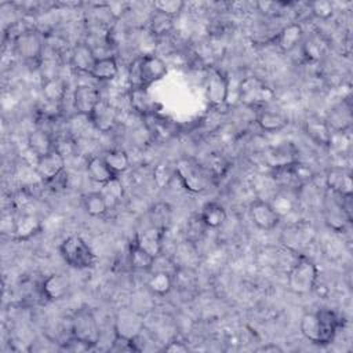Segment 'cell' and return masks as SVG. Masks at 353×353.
Here are the masks:
<instances>
[{
    "label": "cell",
    "mask_w": 353,
    "mask_h": 353,
    "mask_svg": "<svg viewBox=\"0 0 353 353\" xmlns=\"http://www.w3.org/2000/svg\"><path fill=\"white\" fill-rule=\"evenodd\" d=\"M165 62L154 54H146L131 63L128 77L131 87L148 88L150 84L161 80L165 76Z\"/></svg>",
    "instance_id": "obj_2"
},
{
    "label": "cell",
    "mask_w": 353,
    "mask_h": 353,
    "mask_svg": "<svg viewBox=\"0 0 353 353\" xmlns=\"http://www.w3.org/2000/svg\"><path fill=\"white\" fill-rule=\"evenodd\" d=\"M325 186L338 196H353L352 172L345 167H331L325 172Z\"/></svg>",
    "instance_id": "obj_17"
},
{
    "label": "cell",
    "mask_w": 353,
    "mask_h": 353,
    "mask_svg": "<svg viewBox=\"0 0 353 353\" xmlns=\"http://www.w3.org/2000/svg\"><path fill=\"white\" fill-rule=\"evenodd\" d=\"M28 146H29L30 152L36 156V159H39L55 149L54 141H52L50 132H47L46 130H41V128H37V130H33L29 132Z\"/></svg>",
    "instance_id": "obj_27"
},
{
    "label": "cell",
    "mask_w": 353,
    "mask_h": 353,
    "mask_svg": "<svg viewBox=\"0 0 353 353\" xmlns=\"http://www.w3.org/2000/svg\"><path fill=\"white\" fill-rule=\"evenodd\" d=\"M153 8L159 14H163L168 18H175L185 8V1H182V0H156V1H153Z\"/></svg>",
    "instance_id": "obj_40"
},
{
    "label": "cell",
    "mask_w": 353,
    "mask_h": 353,
    "mask_svg": "<svg viewBox=\"0 0 353 353\" xmlns=\"http://www.w3.org/2000/svg\"><path fill=\"white\" fill-rule=\"evenodd\" d=\"M171 26H172V18H168L159 12L154 14V18L152 19V23H150L153 34H164L171 29Z\"/></svg>",
    "instance_id": "obj_43"
},
{
    "label": "cell",
    "mask_w": 353,
    "mask_h": 353,
    "mask_svg": "<svg viewBox=\"0 0 353 353\" xmlns=\"http://www.w3.org/2000/svg\"><path fill=\"white\" fill-rule=\"evenodd\" d=\"M299 328L302 335L310 341L312 343L316 345H321V335H320V323H319V317L316 312H310V313H305L301 317V323H299Z\"/></svg>",
    "instance_id": "obj_36"
},
{
    "label": "cell",
    "mask_w": 353,
    "mask_h": 353,
    "mask_svg": "<svg viewBox=\"0 0 353 353\" xmlns=\"http://www.w3.org/2000/svg\"><path fill=\"white\" fill-rule=\"evenodd\" d=\"M15 52L25 61H37L43 54V39L41 34L34 29H26L17 37H14Z\"/></svg>",
    "instance_id": "obj_9"
},
{
    "label": "cell",
    "mask_w": 353,
    "mask_h": 353,
    "mask_svg": "<svg viewBox=\"0 0 353 353\" xmlns=\"http://www.w3.org/2000/svg\"><path fill=\"white\" fill-rule=\"evenodd\" d=\"M70 332L72 336L79 338L92 347L99 341V328L94 312L88 306L77 309L70 320Z\"/></svg>",
    "instance_id": "obj_7"
},
{
    "label": "cell",
    "mask_w": 353,
    "mask_h": 353,
    "mask_svg": "<svg viewBox=\"0 0 353 353\" xmlns=\"http://www.w3.org/2000/svg\"><path fill=\"white\" fill-rule=\"evenodd\" d=\"M105 197L109 210H113L124 196V188L119 176H113L108 182H105L99 190Z\"/></svg>",
    "instance_id": "obj_37"
},
{
    "label": "cell",
    "mask_w": 353,
    "mask_h": 353,
    "mask_svg": "<svg viewBox=\"0 0 353 353\" xmlns=\"http://www.w3.org/2000/svg\"><path fill=\"white\" fill-rule=\"evenodd\" d=\"M154 258L149 255L146 251L139 248L135 243H130L128 245V263L131 269L134 270H142V272H149L153 266Z\"/></svg>",
    "instance_id": "obj_35"
},
{
    "label": "cell",
    "mask_w": 353,
    "mask_h": 353,
    "mask_svg": "<svg viewBox=\"0 0 353 353\" xmlns=\"http://www.w3.org/2000/svg\"><path fill=\"white\" fill-rule=\"evenodd\" d=\"M228 94H229L228 76L219 69H212L207 80V99L210 106L214 109L225 106V103L228 102Z\"/></svg>",
    "instance_id": "obj_11"
},
{
    "label": "cell",
    "mask_w": 353,
    "mask_h": 353,
    "mask_svg": "<svg viewBox=\"0 0 353 353\" xmlns=\"http://www.w3.org/2000/svg\"><path fill=\"white\" fill-rule=\"evenodd\" d=\"M319 270L316 263L305 255H299L287 274L288 290L295 295H306L316 287Z\"/></svg>",
    "instance_id": "obj_4"
},
{
    "label": "cell",
    "mask_w": 353,
    "mask_h": 353,
    "mask_svg": "<svg viewBox=\"0 0 353 353\" xmlns=\"http://www.w3.org/2000/svg\"><path fill=\"white\" fill-rule=\"evenodd\" d=\"M92 346L88 345L87 342L79 339V338H74V336H70L65 345H63V349L69 350V352H85V350H90Z\"/></svg>",
    "instance_id": "obj_44"
},
{
    "label": "cell",
    "mask_w": 353,
    "mask_h": 353,
    "mask_svg": "<svg viewBox=\"0 0 353 353\" xmlns=\"http://www.w3.org/2000/svg\"><path fill=\"white\" fill-rule=\"evenodd\" d=\"M113 330H114V336L123 338L127 341H134L145 330L143 316L134 309H128V307L119 309L114 316Z\"/></svg>",
    "instance_id": "obj_8"
},
{
    "label": "cell",
    "mask_w": 353,
    "mask_h": 353,
    "mask_svg": "<svg viewBox=\"0 0 353 353\" xmlns=\"http://www.w3.org/2000/svg\"><path fill=\"white\" fill-rule=\"evenodd\" d=\"M310 11L319 19H328L334 14V6L328 0H316L310 3Z\"/></svg>",
    "instance_id": "obj_42"
},
{
    "label": "cell",
    "mask_w": 353,
    "mask_h": 353,
    "mask_svg": "<svg viewBox=\"0 0 353 353\" xmlns=\"http://www.w3.org/2000/svg\"><path fill=\"white\" fill-rule=\"evenodd\" d=\"M256 124L262 131L276 132L288 124V119L280 110L262 108L256 114Z\"/></svg>",
    "instance_id": "obj_24"
},
{
    "label": "cell",
    "mask_w": 353,
    "mask_h": 353,
    "mask_svg": "<svg viewBox=\"0 0 353 353\" xmlns=\"http://www.w3.org/2000/svg\"><path fill=\"white\" fill-rule=\"evenodd\" d=\"M98 57L94 50L85 43H77L70 52V65L81 73H91Z\"/></svg>",
    "instance_id": "obj_21"
},
{
    "label": "cell",
    "mask_w": 353,
    "mask_h": 353,
    "mask_svg": "<svg viewBox=\"0 0 353 353\" xmlns=\"http://www.w3.org/2000/svg\"><path fill=\"white\" fill-rule=\"evenodd\" d=\"M239 99L245 106L266 105L274 99V91L259 77L248 76L240 81Z\"/></svg>",
    "instance_id": "obj_6"
},
{
    "label": "cell",
    "mask_w": 353,
    "mask_h": 353,
    "mask_svg": "<svg viewBox=\"0 0 353 353\" xmlns=\"http://www.w3.org/2000/svg\"><path fill=\"white\" fill-rule=\"evenodd\" d=\"M165 232L149 225L143 230H139L135 233L132 243H135L139 248L146 251L153 258L163 254V239Z\"/></svg>",
    "instance_id": "obj_15"
},
{
    "label": "cell",
    "mask_w": 353,
    "mask_h": 353,
    "mask_svg": "<svg viewBox=\"0 0 353 353\" xmlns=\"http://www.w3.org/2000/svg\"><path fill=\"white\" fill-rule=\"evenodd\" d=\"M298 203V190L291 188H281L273 197L270 203L273 210L279 214L280 218L292 212Z\"/></svg>",
    "instance_id": "obj_28"
},
{
    "label": "cell",
    "mask_w": 353,
    "mask_h": 353,
    "mask_svg": "<svg viewBox=\"0 0 353 353\" xmlns=\"http://www.w3.org/2000/svg\"><path fill=\"white\" fill-rule=\"evenodd\" d=\"M63 170H65V157L57 148L50 153L36 159L34 171L43 182L55 181L63 172Z\"/></svg>",
    "instance_id": "obj_10"
},
{
    "label": "cell",
    "mask_w": 353,
    "mask_h": 353,
    "mask_svg": "<svg viewBox=\"0 0 353 353\" xmlns=\"http://www.w3.org/2000/svg\"><path fill=\"white\" fill-rule=\"evenodd\" d=\"M41 230V219L36 214H21L12 223V234L17 240L25 241Z\"/></svg>",
    "instance_id": "obj_19"
},
{
    "label": "cell",
    "mask_w": 353,
    "mask_h": 353,
    "mask_svg": "<svg viewBox=\"0 0 353 353\" xmlns=\"http://www.w3.org/2000/svg\"><path fill=\"white\" fill-rule=\"evenodd\" d=\"M261 350H263V352H268V350H273V352H276V350H277V352H280V350H281V349H280V347H279V346H276V345H273V346H265V347H262V349H261Z\"/></svg>",
    "instance_id": "obj_46"
},
{
    "label": "cell",
    "mask_w": 353,
    "mask_h": 353,
    "mask_svg": "<svg viewBox=\"0 0 353 353\" xmlns=\"http://www.w3.org/2000/svg\"><path fill=\"white\" fill-rule=\"evenodd\" d=\"M316 313L320 323L321 345H328L334 341L338 330L342 327V319L331 309H320Z\"/></svg>",
    "instance_id": "obj_18"
},
{
    "label": "cell",
    "mask_w": 353,
    "mask_h": 353,
    "mask_svg": "<svg viewBox=\"0 0 353 353\" xmlns=\"http://www.w3.org/2000/svg\"><path fill=\"white\" fill-rule=\"evenodd\" d=\"M101 101L99 90L90 84H79L73 91V108L77 114L88 117Z\"/></svg>",
    "instance_id": "obj_14"
},
{
    "label": "cell",
    "mask_w": 353,
    "mask_h": 353,
    "mask_svg": "<svg viewBox=\"0 0 353 353\" xmlns=\"http://www.w3.org/2000/svg\"><path fill=\"white\" fill-rule=\"evenodd\" d=\"M106 165L110 171L119 176L120 174L125 172L130 168V157L125 150L123 149H110L102 154Z\"/></svg>",
    "instance_id": "obj_34"
},
{
    "label": "cell",
    "mask_w": 353,
    "mask_h": 353,
    "mask_svg": "<svg viewBox=\"0 0 353 353\" xmlns=\"http://www.w3.org/2000/svg\"><path fill=\"white\" fill-rule=\"evenodd\" d=\"M248 214L252 223L261 230H272L281 221L279 214L273 210L272 204L262 199H256L250 204Z\"/></svg>",
    "instance_id": "obj_12"
},
{
    "label": "cell",
    "mask_w": 353,
    "mask_h": 353,
    "mask_svg": "<svg viewBox=\"0 0 353 353\" xmlns=\"http://www.w3.org/2000/svg\"><path fill=\"white\" fill-rule=\"evenodd\" d=\"M174 176H175V168L168 163L157 164L153 171V179L159 188L167 186Z\"/></svg>",
    "instance_id": "obj_41"
},
{
    "label": "cell",
    "mask_w": 353,
    "mask_h": 353,
    "mask_svg": "<svg viewBox=\"0 0 353 353\" xmlns=\"http://www.w3.org/2000/svg\"><path fill=\"white\" fill-rule=\"evenodd\" d=\"M323 216L330 229L343 232L352 222V196H338L325 189L323 196Z\"/></svg>",
    "instance_id": "obj_3"
},
{
    "label": "cell",
    "mask_w": 353,
    "mask_h": 353,
    "mask_svg": "<svg viewBox=\"0 0 353 353\" xmlns=\"http://www.w3.org/2000/svg\"><path fill=\"white\" fill-rule=\"evenodd\" d=\"M88 121L97 131L102 134L110 132L117 124V110L113 105L101 99L92 113L88 116Z\"/></svg>",
    "instance_id": "obj_16"
},
{
    "label": "cell",
    "mask_w": 353,
    "mask_h": 353,
    "mask_svg": "<svg viewBox=\"0 0 353 353\" xmlns=\"http://www.w3.org/2000/svg\"><path fill=\"white\" fill-rule=\"evenodd\" d=\"M171 219H172V210L168 203L159 201V203H154L149 208V221H150L152 226H156V228L167 232V229L171 223Z\"/></svg>",
    "instance_id": "obj_33"
},
{
    "label": "cell",
    "mask_w": 353,
    "mask_h": 353,
    "mask_svg": "<svg viewBox=\"0 0 353 353\" xmlns=\"http://www.w3.org/2000/svg\"><path fill=\"white\" fill-rule=\"evenodd\" d=\"M70 288V280L63 273H52L41 283V294L48 301L62 299Z\"/></svg>",
    "instance_id": "obj_20"
},
{
    "label": "cell",
    "mask_w": 353,
    "mask_h": 353,
    "mask_svg": "<svg viewBox=\"0 0 353 353\" xmlns=\"http://www.w3.org/2000/svg\"><path fill=\"white\" fill-rule=\"evenodd\" d=\"M302 39H303L302 26L296 22H292L280 30L276 39V44L283 52H290L301 44Z\"/></svg>",
    "instance_id": "obj_25"
},
{
    "label": "cell",
    "mask_w": 353,
    "mask_h": 353,
    "mask_svg": "<svg viewBox=\"0 0 353 353\" xmlns=\"http://www.w3.org/2000/svg\"><path fill=\"white\" fill-rule=\"evenodd\" d=\"M41 94L46 102L52 105H59L66 95V84L58 76L47 77L41 84Z\"/></svg>",
    "instance_id": "obj_30"
},
{
    "label": "cell",
    "mask_w": 353,
    "mask_h": 353,
    "mask_svg": "<svg viewBox=\"0 0 353 353\" xmlns=\"http://www.w3.org/2000/svg\"><path fill=\"white\" fill-rule=\"evenodd\" d=\"M303 131L305 134L319 146H328L332 131L327 125L324 119L316 117V116H309L303 121Z\"/></svg>",
    "instance_id": "obj_22"
},
{
    "label": "cell",
    "mask_w": 353,
    "mask_h": 353,
    "mask_svg": "<svg viewBox=\"0 0 353 353\" xmlns=\"http://www.w3.org/2000/svg\"><path fill=\"white\" fill-rule=\"evenodd\" d=\"M174 168L175 176L179 179L181 185L190 193L205 192L214 178L210 170L193 157H179L174 164Z\"/></svg>",
    "instance_id": "obj_1"
},
{
    "label": "cell",
    "mask_w": 353,
    "mask_h": 353,
    "mask_svg": "<svg viewBox=\"0 0 353 353\" xmlns=\"http://www.w3.org/2000/svg\"><path fill=\"white\" fill-rule=\"evenodd\" d=\"M188 350H189V347H188L183 342H181V341H171V342H168V343L164 346V352L185 353V352H188Z\"/></svg>",
    "instance_id": "obj_45"
},
{
    "label": "cell",
    "mask_w": 353,
    "mask_h": 353,
    "mask_svg": "<svg viewBox=\"0 0 353 353\" xmlns=\"http://www.w3.org/2000/svg\"><path fill=\"white\" fill-rule=\"evenodd\" d=\"M59 254L63 261L74 269L92 268L97 256L85 240L80 236H69L59 245Z\"/></svg>",
    "instance_id": "obj_5"
},
{
    "label": "cell",
    "mask_w": 353,
    "mask_h": 353,
    "mask_svg": "<svg viewBox=\"0 0 353 353\" xmlns=\"http://www.w3.org/2000/svg\"><path fill=\"white\" fill-rule=\"evenodd\" d=\"M263 160L272 170H280L298 163V149L290 142H283L269 148L263 154Z\"/></svg>",
    "instance_id": "obj_13"
},
{
    "label": "cell",
    "mask_w": 353,
    "mask_h": 353,
    "mask_svg": "<svg viewBox=\"0 0 353 353\" xmlns=\"http://www.w3.org/2000/svg\"><path fill=\"white\" fill-rule=\"evenodd\" d=\"M83 204H84L85 212L94 218L105 216L106 212L109 211L108 203L101 192H91V193L85 194Z\"/></svg>",
    "instance_id": "obj_39"
},
{
    "label": "cell",
    "mask_w": 353,
    "mask_h": 353,
    "mask_svg": "<svg viewBox=\"0 0 353 353\" xmlns=\"http://www.w3.org/2000/svg\"><path fill=\"white\" fill-rule=\"evenodd\" d=\"M199 219L203 222L205 228H210V229L221 228L226 221V210L219 203L208 201L203 205Z\"/></svg>",
    "instance_id": "obj_29"
},
{
    "label": "cell",
    "mask_w": 353,
    "mask_h": 353,
    "mask_svg": "<svg viewBox=\"0 0 353 353\" xmlns=\"http://www.w3.org/2000/svg\"><path fill=\"white\" fill-rule=\"evenodd\" d=\"M87 174L88 176L97 182V183H101L103 185L105 182H108L109 179H112L113 176H116L110 168L106 165L105 160L102 156H91L87 161Z\"/></svg>",
    "instance_id": "obj_32"
},
{
    "label": "cell",
    "mask_w": 353,
    "mask_h": 353,
    "mask_svg": "<svg viewBox=\"0 0 353 353\" xmlns=\"http://www.w3.org/2000/svg\"><path fill=\"white\" fill-rule=\"evenodd\" d=\"M119 73V65L114 57H98L90 76L99 81L113 80Z\"/></svg>",
    "instance_id": "obj_31"
},
{
    "label": "cell",
    "mask_w": 353,
    "mask_h": 353,
    "mask_svg": "<svg viewBox=\"0 0 353 353\" xmlns=\"http://www.w3.org/2000/svg\"><path fill=\"white\" fill-rule=\"evenodd\" d=\"M131 108L141 116H149L154 113V101L152 99L148 88L131 87L128 95Z\"/></svg>",
    "instance_id": "obj_26"
},
{
    "label": "cell",
    "mask_w": 353,
    "mask_h": 353,
    "mask_svg": "<svg viewBox=\"0 0 353 353\" xmlns=\"http://www.w3.org/2000/svg\"><path fill=\"white\" fill-rule=\"evenodd\" d=\"M332 132H346L352 124V106L349 101H343L330 110L328 117L324 119Z\"/></svg>",
    "instance_id": "obj_23"
},
{
    "label": "cell",
    "mask_w": 353,
    "mask_h": 353,
    "mask_svg": "<svg viewBox=\"0 0 353 353\" xmlns=\"http://www.w3.org/2000/svg\"><path fill=\"white\" fill-rule=\"evenodd\" d=\"M146 285L152 294L164 296L172 288V276L165 272H152Z\"/></svg>",
    "instance_id": "obj_38"
}]
</instances>
